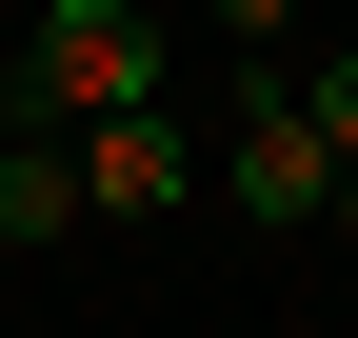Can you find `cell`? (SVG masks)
Listing matches in <instances>:
<instances>
[{"label": "cell", "mask_w": 358, "mask_h": 338, "mask_svg": "<svg viewBox=\"0 0 358 338\" xmlns=\"http://www.w3.org/2000/svg\"><path fill=\"white\" fill-rule=\"evenodd\" d=\"M0 119H20V140L159 119V20H140V0H40V40H20V80H0Z\"/></svg>", "instance_id": "6da1fadb"}, {"label": "cell", "mask_w": 358, "mask_h": 338, "mask_svg": "<svg viewBox=\"0 0 358 338\" xmlns=\"http://www.w3.org/2000/svg\"><path fill=\"white\" fill-rule=\"evenodd\" d=\"M179 179H199L179 119H80V219H179Z\"/></svg>", "instance_id": "3957f363"}, {"label": "cell", "mask_w": 358, "mask_h": 338, "mask_svg": "<svg viewBox=\"0 0 358 338\" xmlns=\"http://www.w3.org/2000/svg\"><path fill=\"white\" fill-rule=\"evenodd\" d=\"M0 239H80V140H20L0 119Z\"/></svg>", "instance_id": "277c9868"}, {"label": "cell", "mask_w": 358, "mask_h": 338, "mask_svg": "<svg viewBox=\"0 0 358 338\" xmlns=\"http://www.w3.org/2000/svg\"><path fill=\"white\" fill-rule=\"evenodd\" d=\"M219 199L239 219H338V159H319V100H299L279 60L239 80V119H219Z\"/></svg>", "instance_id": "7a4b0ae2"}, {"label": "cell", "mask_w": 358, "mask_h": 338, "mask_svg": "<svg viewBox=\"0 0 358 338\" xmlns=\"http://www.w3.org/2000/svg\"><path fill=\"white\" fill-rule=\"evenodd\" d=\"M299 100H319V159H338V239H358V40H338L319 80H299Z\"/></svg>", "instance_id": "5b68a950"}]
</instances>
